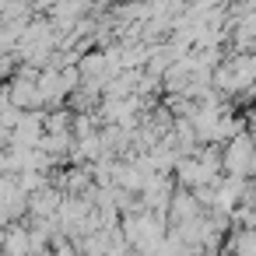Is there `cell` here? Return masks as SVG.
I'll return each instance as SVG.
<instances>
[{
    "instance_id": "cell-1",
    "label": "cell",
    "mask_w": 256,
    "mask_h": 256,
    "mask_svg": "<svg viewBox=\"0 0 256 256\" xmlns=\"http://www.w3.org/2000/svg\"><path fill=\"white\" fill-rule=\"evenodd\" d=\"M218 151H221V168H224L221 176H235V179H246L249 176V162H252V134L249 130L235 134Z\"/></svg>"
},
{
    "instance_id": "cell-2",
    "label": "cell",
    "mask_w": 256,
    "mask_h": 256,
    "mask_svg": "<svg viewBox=\"0 0 256 256\" xmlns=\"http://www.w3.org/2000/svg\"><path fill=\"white\" fill-rule=\"evenodd\" d=\"M60 200H64V193L56 190V186H42V190H36L32 193V200H28V207H32V214L39 218V221H53L56 218V210H60Z\"/></svg>"
},
{
    "instance_id": "cell-3",
    "label": "cell",
    "mask_w": 256,
    "mask_h": 256,
    "mask_svg": "<svg viewBox=\"0 0 256 256\" xmlns=\"http://www.w3.org/2000/svg\"><path fill=\"white\" fill-rule=\"evenodd\" d=\"M28 252H32V228H25V224L8 228V235H4V256H28Z\"/></svg>"
}]
</instances>
